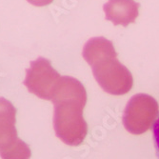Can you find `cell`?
Listing matches in <instances>:
<instances>
[{
  "label": "cell",
  "instance_id": "cell-6",
  "mask_svg": "<svg viewBox=\"0 0 159 159\" xmlns=\"http://www.w3.org/2000/svg\"><path fill=\"white\" fill-rule=\"evenodd\" d=\"M51 101L53 105L67 101H75L86 105L87 93L83 84L79 80L75 77L64 75L60 76L59 80L55 84Z\"/></svg>",
  "mask_w": 159,
  "mask_h": 159
},
{
  "label": "cell",
  "instance_id": "cell-4",
  "mask_svg": "<svg viewBox=\"0 0 159 159\" xmlns=\"http://www.w3.org/2000/svg\"><path fill=\"white\" fill-rule=\"evenodd\" d=\"M59 78L60 75L52 68L51 61L39 56L30 62V68L26 70V78L23 84L29 93L40 99L51 100L52 90Z\"/></svg>",
  "mask_w": 159,
  "mask_h": 159
},
{
  "label": "cell",
  "instance_id": "cell-7",
  "mask_svg": "<svg viewBox=\"0 0 159 159\" xmlns=\"http://www.w3.org/2000/svg\"><path fill=\"white\" fill-rule=\"evenodd\" d=\"M16 115V109L12 103L0 97V151L5 150L18 139Z\"/></svg>",
  "mask_w": 159,
  "mask_h": 159
},
{
  "label": "cell",
  "instance_id": "cell-11",
  "mask_svg": "<svg viewBox=\"0 0 159 159\" xmlns=\"http://www.w3.org/2000/svg\"><path fill=\"white\" fill-rule=\"evenodd\" d=\"M27 1L36 7H44L49 4H51L53 0H27Z\"/></svg>",
  "mask_w": 159,
  "mask_h": 159
},
{
  "label": "cell",
  "instance_id": "cell-8",
  "mask_svg": "<svg viewBox=\"0 0 159 159\" xmlns=\"http://www.w3.org/2000/svg\"><path fill=\"white\" fill-rule=\"evenodd\" d=\"M82 56L91 67L110 58L117 57L112 42L103 36L92 37L85 43Z\"/></svg>",
  "mask_w": 159,
  "mask_h": 159
},
{
  "label": "cell",
  "instance_id": "cell-3",
  "mask_svg": "<svg viewBox=\"0 0 159 159\" xmlns=\"http://www.w3.org/2000/svg\"><path fill=\"white\" fill-rule=\"evenodd\" d=\"M93 76L102 90L112 95H123L131 91L134 78L126 66L115 58L106 59L92 67Z\"/></svg>",
  "mask_w": 159,
  "mask_h": 159
},
{
  "label": "cell",
  "instance_id": "cell-1",
  "mask_svg": "<svg viewBox=\"0 0 159 159\" xmlns=\"http://www.w3.org/2000/svg\"><path fill=\"white\" fill-rule=\"evenodd\" d=\"M53 106L55 135L68 146L81 145L88 134V125L83 117L85 105L67 101Z\"/></svg>",
  "mask_w": 159,
  "mask_h": 159
},
{
  "label": "cell",
  "instance_id": "cell-2",
  "mask_svg": "<svg viewBox=\"0 0 159 159\" xmlns=\"http://www.w3.org/2000/svg\"><path fill=\"white\" fill-rule=\"evenodd\" d=\"M159 114L157 101L146 93H137L128 101L122 121L126 131L139 135L146 133L153 125Z\"/></svg>",
  "mask_w": 159,
  "mask_h": 159
},
{
  "label": "cell",
  "instance_id": "cell-9",
  "mask_svg": "<svg viewBox=\"0 0 159 159\" xmlns=\"http://www.w3.org/2000/svg\"><path fill=\"white\" fill-rule=\"evenodd\" d=\"M0 156L2 159H30L32 152L28 144L18 138L11 146L0 151Z\"/></svg>",
  "mask_w": 159,
  "mask_h": 159
},
{
  "label": "cell",
  "instance_id": "cell-10",
  "mask_svg": "<svg viewBox=\"0 0 159 159\" xmlns=\"http://www.w3.org/2000/svg\"><path fill=\"white\" fill-rule=\"evenodd\" d=\"M152 138H153V145L157 158L159 159V114L155 119L152 125Z\"/></svg>",
  "mask_w": 159,
  "mask_h": 159
},
{
  "label": "cell",
  "instance_id": "cell-5",
  "mask_svg": "<svg viewBox=\"0 0 159 159\" xmlns=\"http://www.w3.org/2000/svg\"><path fill=\"white\" fill-rule=\"evenodd\" d=\"M140 4L134 0H109L103 5L106 20L111 21L114 26L127 27L134 23L138 16Z\"/></svg>",
  "mask_w": 159,
  "mask_h": 159
}]
</instances>
